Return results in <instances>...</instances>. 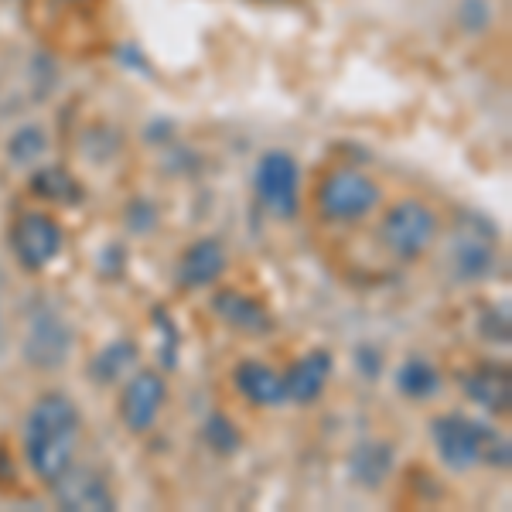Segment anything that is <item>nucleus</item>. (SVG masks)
Here are the masks:
<instances>
[{
    "instance_id": "f257e3e1",
    "label": "nucleus",
    "mask_w": 512,
    "mask_h": 512,
    "mask_svg": "<svg viewBox=\"0 0 512 512\" xmlns=\"http://www.w3.org/2000/svg\"><path fill=\"white\" fill-rule=\"evenodd\" d=\"M82 417L65 393H45L24 417V458L41 482L52 485L76 454Z\"/></svg>"
},
{
    "instance_id": "f03ea898",
    "label": "nucleus",
    "mask_w": 512,
    "mask_h": 512,
    "mask_svg": "<svg viewBox=\"0 0 512 512\" xmlns=\"http://www.w3.org/2000/svg\"><path fill=\"white\" fill-rule=\"evenodd\" d=\"M431 437L441 461L451 472H468L475 465H509V441L489 424L461 414H444L431 420Z\"/></svg>"
},
{
    "instance_id": "7ed1b4c3",
    "label": "nucleus",
    "mask_w": 512,
    "mask_h": 512,
    "mask_svg": "<svg viewBox=\"0 0 512 512\" xmlns=\"http://www.w3.org/2000/svg\"><path fill=\"white\" fill-rule=\"evenodd\" d=\"M437 239V216L427 202L420 198H400L379 219V243L383 250L403 263H414Z\"/></svg>"
},
{
    "instance_id": "20e7f679",
    "label": "nucleus",
    "mask_w": 512,
    "mask_h": 512,
    "mask_svg": "<svg viewBox=\"0 0 512 512\" xmlns=\"http://www.w3.org/2000/svg\"><path fill=\"white\" fill-rule=\"evenodd\" d=\"M379 202H383L379 185L359 168H332L321 178L315 195L321 219L328 222H359L373 216Z\"/></svg>"
},
{
    "instance_id": "39448f33",
    "label": "nucleus",
    "mask_w": 512,
    "mask_h": 512,
    "mask_svg": "<svg viewBox=\"0 0 512 512\" xmlns=\"http://www.w3.org/2000/svg\"><path fill=\"white\" fill-rule=\"evenodd\" d=\"M253 188L263 209L274 219H297V212H301V168L287 151L260 154L253 168Z\"/></svg>"
},
{
    "instance_id": "423d86ee",
    "label": "nucleus",
    "mask_w": 512,
    "mask_h": 512,
    "mask_svg": "<svg viewBox=\"0 0 512 512\" xmlns=\"http://www.w3.org/2000/svg\"><path fill=\"white\" fill-rule=\"evenodd\" d=\"M65 233L48 212H24L11 226V253L24 270L38 274L62 253Z\"/></svg>"
},
{
    "instance_id": "0eeeda50",
    "label": "nucleus",
    "mask_w": 512,
    "mask_h": 512,
    "mask_svg": "<svg viewBox=\"0 0 512 512\" xmlns=\"http://www.w3.org/2000/svg\"><path fill=\"white\" fill-rule=\"evenodd\" d=\"M164 400H168V383L154 369H140L127 379L120 393V420L130 434H147L158 424Z\"/></svg>"
},
{
    "instance_id": "6e6552de",
    "label": "nucleus",
    "mask_w": 512,
    "mask_h": 512,
    "mask_svg": "<svg viewBox=\"0 0 512 512\" xmlns=\"http://www.w3.org/2000/svg\"><path fill=\"white\" fill-rule=\"evenodd\" d=\"M69 352H72L69 325L55 311H38L28 325V338H24V355H28L31 366L59 369L69 362Z\"/></svg>"
},
{
    "instance_id": "1a4fd4ad",
    "label": "nucleus",
    "mask_w": 512,
    "mask_h": 512,
    "mask_svg": "<svg viewBox=\"0 0 512 512\" xmlns=\"http://www.w3.org/2000/svg\"><path fill=\"white\" fill-rule=\"evenodd\" d=\"M55 489V499H59L62 509H72V512H106L113 509V492L110 485L103 482V475L93 472V468H82V465H69L65 472L52 482Z\"/></svg>"
},
{
    "instance_id": "9d476101",
    "label": "nucleus",
    "mask_w": 512,
    "mask_h": 512,
    "mask_svg": "<svg viewBox=\"0 0 512 512\" xmlns=\"http://www.w3.org/2000/svg\"><path fill=\"white\" fill-rule=\"evenodd\" d=\"M332 369H335V359L325 349H315V352L301 355V359H297L287 373H280V376H284L287 403H301V407L315 403L318 396L325 393L328 379H332Z\"/></svg>"
},
{
    "instance_id": "9b49d317",
    "label": "nucleus",
    "mask_w": 512,
    "mask_h": 512,
    "mask_svg": "<svg viewBox=\"0 0 512 512\" xmlns=\"http://www.w3.org/2000/svg\"><path fill=\"white\" fill-rule=\"evenodd\" d=\"M226 246L219 239H198V243L188 246L178 260V284L195 291V287H209L226 274Z\"/></svg>"
},
{
    "instance_id": "f8f14e48",
    "label": "nucleus",
    "mask_w": 512,
    "mask_h": 512,
    "mask_svg": "<svg viewBox=\"0 0 512 512\" xmlns=\"http://www.w3.org/2000/svg\"><path fill=\"white\" fill-rule=\"evenodd\" d=\"M212 311H216L229 328H236V332H243V335H253V338L267 335L270 328H274L270 311L263 308L260 301H253L250 294L233 291V287L216 291V297H212Z\"/></svg>"
},
{
    "instance_id": "ddd939ff",
    "label": "nucleus",
    "mask_w": 512,
    "mask_h": 512,
    "mask_svg": "<svg viewBox=\"0 0 512 512\" xmlns=\"http://www.w3.org/2000/svg\"><path fill=\"white\" fill-rule=\"evenodd\" d=\"M233 383H236L239 396H243V400H250L253 407H280V403H287L284 376H280L274 366L260 362V359L236 362Z\"/></svg>"
},
{
    "instance_id": "4468645a",
    "label": "nucleus",
    "mask_w": 512,
    "mask_h": 512,
    "mask_svg": "<svg viewBox=\"0 0 512 512\" xmlns=\"http://www.w3.org/2000/svg\"><path fill=\"white\" fill-rule=\"evenodd\" d=\"M465 393L485 410H509V369L506 366H478L465 376Z\"/></svg>"
},
{
    "instance_id": "2eb2a0df",
    "label": "nucleus",
    "mask_w": 512,
    "mask_h": 512,
    "mask_svg": "<svg viewBox=\"0 0 512 512\" xmlns=\"http://www.w3.org/2000/svg\"><path fill=\"white\" fill-rule=\"evenodd\" d=\"M458 250H454V267L465 280H478L492 274L495 267V250L492 236H475V233H458Z\"/></svg>"
},
{
    "instance_id": "dca6fc26",
    "label": "nucleus",
    "mask_w": 512,
    "mask_h": 512,
    "mask_svg": "<svg viewBox=\"0 0 512 512\" xmlns=\"http://www.w3.org/2000/svg\"><path fill=\"white\" fill-rule=\"evenodd\" d=\"M396 390H400L407 400H431V396L441 390V373L437 366H431L427 359H407L400 369H396Z\"/></svg>"
},
{
    "instance_id": "f3484780",
    "label": "nucleus",
    "mask_w": 512,
    "mask_h": 512,
    "mask_svg": "<svg viewBox=\"0 0 512 512\" xmlns=\"http://www.w3.org/2000/svg\"><path fill=\"white\" fill-rule=\"evenodd\" d=\"M390 472H393V448H386V444H362L352 454V475L366 489H379Z\"/></svg>"
},
{
    "instance_id": "a211bd4d",
    "label": "nucleus",
    "mask_w": 512,
    "mask_h": 512,
    "mask_svg": "<svg viewBox=\"0 0 512 512\" xmlns=\"http://www.w3.org/2000/svg\"><path fill=\"white\" fill-rule=\"evenodd\" d=\"M31 195L45 198V202H79V181L65 168H41L31 175Z\"/></svg>"
},
{
    "instance_id": "6ab92c4d",
    "label": "nucleus",
    "mask_w": 512,
    "mask_h": 512,
    "mask_svg": "<svg viewBox=\"0 0 512 512\" xmlns=\"http://www.w3.org/2000/svg\"><path fill=\"white\" fill-rule=\"evenodd\" d=\"M134 362H137V345L134 342H113L93 359V373L89 376H93L96 383H113V379L127 373Z\"/></svg>"
},
{
    "instance_id": "aec40b11",
    "label": "nucleus",
    "mask_w": 512,
    "mask_h": 512,
    "mask_svg": "<svg viewBox=\"0 0 512 512\" xmlns=\"http://www.w3.org/2000/svg\"><path fill=\"white\" fill-rule=\"evenodd\" d=\"M202 441L209 444L216 454H233V451H239L243 437H239L236 424L226 414H212L209 420H205V427H202Z\"/></svg>"
},
{
    "instance_id": "412c9836",
    "label": "nucleus",
    "mask_w": 512,
    "mask_h": 512,
    "mask_svg": "<svg viewBox=\"0 0 512 512\" xmlns=\"http://www.w3.org/2000/svg\"><path fill=\"white\" fill-rule=\"evenodd\" d=\"M45 147H48V137H45V130H41V127H21L18 134L7 140V154H11L14 164L38 161L41 154H45Z\"/></svg>"
},
{
    "instance_id": "4be33fe9",
    "label": "nucleus",
    "mask_w": 512,
    "mask_h": 512,
    "mask_svg": "<svg viewBox=\"0 0 512 512\" xmlns=\"http://www.w3.org/2000/svg\"><path fill=\"white\" fill-rule=\"evenodd\" d=\"M355 362H359V369L366 376H379V369H383V359H379V352L373 345H362V349L355 352Z\"/></svg>"
},
{
    "instance_id": "5701e85b",
    "label": "nucleus",
    "mask_w": 512,
    "mask_h": 512,
    "mask_svg": "<svg viewBox=\"0 0 512 512\" xmlns=\"http://www.w3.org/2000/svg\"><path fill=\"white\" fill-rule=\"evenodd\" d=\"M0 335H4V315H0Z\"/></svg>"
},
{
    "instance_id": "b1692460",
    "label": "nucleus",
    "mask_w": 512,
    "mask_h": 512,
    "mask_svg": "<svg viewBox=\"0 0 512 512\" xmlns=\"http://www.w3.org/2000/svg\"><path fill=\"white\" fill-rule=\"evenodd\" d=\"M69 4H86V0H69Z\"/></svg>"
}]
</instances>
